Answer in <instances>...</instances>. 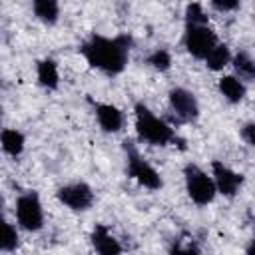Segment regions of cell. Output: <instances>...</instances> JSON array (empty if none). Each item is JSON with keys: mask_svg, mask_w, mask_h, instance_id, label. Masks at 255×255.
<instances>
[{"mask_svg": "<svg viewBox=\"0 0 255 255\" xmlns=\"http://www.w3.org/2000/svg\"><path fill=\"white\" fill-rule=\"evenodd\" d=\"M133 126L139 141H145L149 145H169L181 141L175 129L165 120L157 118L143 102H137L133 106Z\"/></svg>", "mask_w": 255, "mask_h": 255, "instance_id": "7a4b0ae2", "label": "cell"}, {"mask_svg": "<svg viewBox=\"0 0 255 255\" xmlns=\"http://www.w3.org/2000/svg\"><path fill=\"white\" fill-rule=\"evenodd\" d=\"M32 12L46 26H54L60 20V4L56 0H34Z\"/></svg>", "mask_w": 255, "mask_h": 255, "instance_id": "2e32d148", "label": "cell"}, {"mask_svg": "<svg viewBox=\"0 0 255 255\" xmlns=\"http://www.w3.org/2000/svg\"><path fill=\"white\" fill-rule=\"evenodd\" d=\"M245 255H255V239L247 245V249H245Z\"/></svg>", "mask_w": 255, "mask_h": 255, "instance_id": "cb8c5ba5", "label": "cell"}, {"mask_svg": "<svg viewBox=\"0 0 255 255\" xmlns=\"http://www.w3.org/2000/svg\"><path fill=\"white\" fill-rule=\"evenodd\" d=\"M20 245V235L16 225H12L10 221H4L2 225V239H0V249L2 253H14Z\"/></svg>", "mask_w": 255, "mask_h": 255, "instance_id": "d6986e66", "label": "cell"}, {"mask_svg": "<svg viewBox=\"0 0 255 255\" xmlns=\"http://www.w3.org/2000/svg\"><path fill=\"white\" fill-rule=\"evenodd\" d=\"M0 143H2L4 153H8L10 157H18V155H22V151L26 147V137L16 128H4L0 133Z\"/></svg>", "mask_w": 255, "mask_h": 255, "instance_id": "9a60e30c", "label": "cell"}, {"mask_svg": "<svg viewBox=\"0 0 255 255\" xmlns=\"http://www.w3.org/2000/svg\"><path fill=\"white\" fill-rule=\"evenodd\" d=\"M56 199L70 211H88L94 205V189L86 181H74L58 187Z\"/></svg>", "mask_w": 255, "mask_h": 255, "instance_id": "ba28073f", "label": "cell"}, {"mask_svg": "<svg viewBox=\"0 0 255 255\" xmlns=\"http://www.w3.org/2000/svg\"><path fill=\"white\" fill-rule=\"evenodd\" d=\"M185 24H209V18L203 10V4L191 2L185 6Z\"/></svg>", "mask_w": 255, "mask_h": 255, "instance_id": "44dd1931", "label": "cell"}, {"mask_svg": "<svg viewBox=\"0 0 255 255\" xmlns=\"http://www.w3.org/2000/svg\"><path fill=\"white\" fill-rule=\"evenodd\" d=\"M90 243L98 255H122L124 253L120 239L104 223H96V227L90 233Z\"/></svg>", "mask_w": 255, "mask_h": 255, "instance_id": "8fae6325", "label": "cell"}, {"mask_svg": "<svg viewBox=\"0 0 255 255\" xmlns=\"http://www.w3.org/2000/svg\"><path fill=\"white\" fill-rule=\"evenodd\" d=\"M183 181H185L187 197L199 207L209 205L217 195V187L213 183V177L207 175L197 163H185Z\"/></svg>", "mask_w": 255, "mask_h": 255, "instance_id": "277c9868", "label": "cell"}, {"mask_svg": "<svg viewBox=\"0 0 255 255\" xmlns=\"http://www.w3.org/2000/svg\"><path fill=\"white\" fill-rule=\"evenodd\" d=\"M167 102H169V110L177 122L191 124L199 118V102H197L195 94L189 92L187 88H181V86L171 88L167 94Z\"/></svg>", "mask_w": 255, "mask_h": 255, "instance_id": "52a82bcc", "label": "cell"}, {"mask_svg": "<svg viewBox=\"0 0 255 255\" xmlns=\"http://www.w3.org/2000/svg\"><path fill=\"white\" fill-rule=\"evenodd\" d=\"M211 177H213V183L217 187V193H221L227 199H233L241 191L243 181H245L243 173H237L235 169L225 165L221 159L211 161Z\"/></svg>", "mask_w": 255, "mask_h": 255, "instance_id": "9c48e42d", "label": "cell"}, {"mask_svg": "<svg viewBox=\"0 0 255 255\" xmlns=\"http://www.w3.org/2000/svg\"><path fill=\"white\" fill-rule=\"evenodd\" d=\"M219 38L209 24H185L183 28V48L195 60H207V56L217 48Z\"/></svg>", "mask_w": 255, "mask_h": 255, "instance_id": "5b68a950", "label": "cell"}, {"mask_svg": "<svg viewBox=\"0 0 255 255\" xmlns=\"http://www.w3.org/2000/svg\"><path fill=\"white\" fill-rule=\"evenodd\" d=\"M14 215H16L18 227H22L24 231H30V233L40 231L44 227V207L38 191H26L18 195L14 203Z\"/></svg>", "mask_w": 255, "mask_h": 255, "instance_id": "8992f818", "label": "cell"}, {"mask_svg": "<svg viewBox=\"0 0 255 255\" xmlns=\"http://www.w3.org/2000/svg\"><path fill=\"white\" fill-rule=\"evenodd\" d=\"M88 102L92 104L94 116L98 120V126L102 128V131H106V133L122 131V128L126 124V118H124V112L118 106L106 104V102H94L92 98H88Z\"/></svg>", "mask_w": 255, "mask_h": 255, "instance_id": "30bf717a", "label": "cell"}, {"mask_svg": "<svg viewBox=\"0 0 255 255\" xmlns=\"http://www.w3.org/2000/svg\"><path fill=\"white\" fill-rule=\"evenodd\" d=\"M36 80L44 90H58L60 86V72H58V64L54 58H42L36 64Z\"/></svg>", "mask_w": 255, "mask_h": 255, "instance_id": "7c38bea8", "label": "cell"}, {"mask_svg": "<svg viewBox=\"0 0 255 255\" xmlns=\"http://www.w3.org/2000/svg\"><path fill=\"white\" fill-rule=\"evenodd\" d=\"M217 90L219 94L229 102V104H239L243 102L245 94H247V88L245 84L235 76V74H225L217 80Z\"/></svg>", "mask_w": 255, "mask_h": 255, "instance_id": "4fadbf2b", "label": "cell"}, {"mask_svg": "<svg viewBox=\"0 0 255 255\" xmlns=\"http://www.w3.org/2000/svg\"><path fill=\"white\" fill-rule=\"evenodd\" d=\"M124 151H126V173H128V177L135 179L139 185H143L149 191L161 189L163 179H161L159 171L145 157H141V153L137 151V147L131 139L124 141Z\"/></svg>", "mask_w": 255, "mask_h": 255, "instance_id": "3957f363", "label": "cell"}, {"mask_svg": "<svg viewBox=\"0 0 255 255\" xmlns=\"http://www.w3.org/2000/svg\"><path fill=\"white\" fill-rule=\"evenodd\" d=\"M231 66L235 76L245 84V82H255V58L247 50H239L231 58Z\"/></svg>", "mask_w": 255, "mask_h": 255, "instance_id": "5bb4252c", "label": "cell"}, {"mask_svg": "<svg viewBox=\"0 0 255 255\" xmlns=\"http://www.w3.org/2000/svg\"><path fill=\"white\" fill-rule=\"evenodd\" d=\"M131 48H133V38L129 34L104 36L94 32L90 34L88 40L82 42L80 54L92 68L108 76H118L126 70Z\"/></svg>", "mask_w": 255, "mask_h": 255, "instance_id": "6da1fadb", "label": "cell"}, {"mask_svg": "<svg viewBox=\"0 0 255 255\" xmlns=\"http://www.w3.org/2000/svg\"><path fill=\"white\" fill-rule=\"evenodd\" d=\"M241 137L247 145L255 147V122H247L241 126Z\"/></svg>", "mask_w": 255, "mask_h": 255, "instance_id": "603a6c76", "label": "cell"}, {"mask_svg": "<svg viewBox=\"0 0 255 255\" xmlns=\"http://www.w3.org/2000/svg\"><path fill=\"white\" fill-rule=\"evenodd\" d=\"M167 255H201V249L193 239H181L179 237L169 245Z\"/></svg>", "mask_w": 255, "mask_h": 255, "instance_id": "ffe728a7", "label": "cell"}, {"mask_svg": "<svg viewBox=\"0 0 255 255\" xmlns=\"http://www.w3.org/2000/svg\"><path fill=\"white\" fill-rule=\"evenodd\" d=\"M231 58H233V54H231L229 46L219 42V44H217V48L207 56L205 66H207L211 72H221L225 66H229V64H231Z\"/></svg>", "mask_w": 255, "mask_h": 255, "instance_id": "e0dca14e", "label": "cell"}, {"mask_svg": "<svg viewBox=\"0 0 255 255\" xmlns=\"http://www.w3.org/2000/svg\"><path fill=\"white\" fill-rule=\"evenodd\" d=\"M209 6L217 12H233L241 6V2L239 0H211Z\"/></svg>", "mask_w": 255, "mask_h": 255, "instance_id": "7402d4cb", "label": "cell"}, {"mask_svg": "<svg viewBox=\"0 0 255 255\" xmlns=\"http://www.w3.org/2000/svg\"><path fill=\"white\" fill-rule=\"evenodd\" d=\"M145 64L155 72H167L171 68V54L165 48H155L147 54Z\"/></svg>", "mask_w": 255, "mask_h": 255, "instance_id": "ac0fdd59", "label": "cell"}]
</instances>
